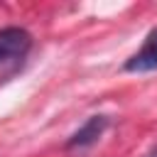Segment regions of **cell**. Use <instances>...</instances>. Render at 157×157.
Returning a JSON list of instances; mask_svg holds the SVG:
<instances>
[{
  "mask_svg": "<svg viewBox=\"0 0 157 157\" xmlns=\"http://www.w3.org/2000/svg\"><path fill=\"white\" fill-rule=\"evenodd\" d=\"M147 157H157V147H152V150H150V155H147Z\"/></svg>",
  "mask_w": 157,
  "mask_h": 157,
  "instance_id": "277c9868",
  "label": "cell"
},
{
  "mask_svg": "<svg viewBox=\"0 0 157 157\" xmlns=\"http://www.w3.org/2000/svg\"><path fill=\"white\" fill-rule=\"evenodd\" d=\"M105 128H108V118H105V115H91V118L66 140V147H69V150H83V147L98 142V137L105 132Z\"/></svg>",
  "mask_w": 157,
  "mask_h": 157,
  "instance_id": "3957f363",
  "label": "cell"
},
{
  "mask_svg": "<svg viewBox=\"0 0 157 157\" xmlns=\"http://www.w3.org/2000/svg\"><path fill=\"white\" fill-rule=\"evenodd\" d=\"M152 69H157V27L150 29V34L145 37V44L125 61V71H132V74H142Z\"/></svg>",
  "mask_w": 157,
  "mask_h": 157,
  "instance_id": "7a4b0ae2",
  "label": "cell"
},
{
  "mask_svg": "<svg viewBox=\"0 0 157 157\" xmlns=\"http://www.w3.org/2000/svg\"><path fill=\"white\" fill-rule=\"evenodd\" d=\"M32 49V34L22 27H2L0 29V66L22 61Z\"/></svg>",
  "mask_w": 157,
  "mask_h": 157,
  "instance_id": "6da1fadb",
  "label": "cell"
}]
</instances>
